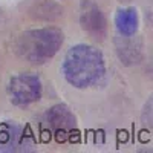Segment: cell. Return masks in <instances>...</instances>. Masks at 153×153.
Returning <instances> with one entry per match:
<instances>
[{
  "label": "cell",
  "mask_w": 153,
  "mask_h": 153,
  "mask_svg": "<svg viewBox=\"0 0 153 153\" xmlns=\"http://www.w3.org/2000/svg\"><path fill=\"white\" fill-rule=\"evenodd\" d=\"M138 23V12L135 8H121L115 16V25L121 35H135Z\"/></svg>",
  "instance_id": "52a82bcc"
},
{
  "label": "cell",
  "mask_w": 153,
  "mask_h": 153,
  "mask_svg": "<svg viewBox=\"0 0 153 153\" xmlns=\"http://www.w3.org/2000/svg\"><path fill=\"white\" fill-rule=\"evenodd\" d=\"M45 124L49 130H52L58 136V139H65L75 130L76 120L69 107H66L65 104H57L46 112Z\"/></svg>",
  "instance_id": "5b68a950"
},
{
  "label": "cell",
  "mask_w": 153,
  "mask_h": 153,
  "mask_svg": "<svg viewBox=\"0 0 153 153\" xmlns=\"http://www.w3.org/2000/svg\"><path fill=\"white\" fill-rule=\"evenodd\" d=\"M26 139L25 130L14 123H3L0 126V149L6 152L25 150Z\"/></svg>",
  "instance_id": "8992f818"
},
{
  "label": "cell",
  "mask_w": 153,
  "mask_h": 153,
  "mask_svg": "<svg viewBox=\"0 0 153 153\" xmlns=\"http://www.w3.org/2000/svg\"><path fill=\"white\" fill-rule=\"evenodd\" d=\"M63 75L75 89H87L104 76L106 63L101 51L91 45L72 46L63 60Z\"/></svg>",
  "instance_id": "6da1fadb"
},
{
  "label": "cell",
  "mask_w": 153,
  "mask_h": 153,
  "mask_svg": "<svg viewBox=\"0 0 153 153\" xmlns=\"http://www.w3.org/2000/svg\"><path fill=\"white\" fill-rule=\"evenodd\" d=\"M80 25L84 32H87L95 40H104L107 35V20L104 12L94 2L84 0L80 9Z\"/></svg>",
  "instance_id": "277c9868"
},
{
  "label": "cell",
  "mask_w": 153,
  "mask_h": 153,
  "mask_svg": "<svg viewBox=\"0 0 153 153\" xmlns=\"http://www.w3.org/2000/svg\"><path fill=\"white\" fill-rule=\"evenodd\" d=\"M6 92L9 97V101L14 106L25 107L29 106L42 98L43 86L38 75L31 72H22L14 75L8 83Z\"/></svg>",
  "instance_id": "3957f363"
},
{
  "label": "cell",
  "mask_w": 153,
  "mask_h": 153,
  "mask_svg": "<svg viewBox=\"0 0 153 153\" xmlns=\"http://www.w3.org/2000/svg\"><path fill=\"white\" fill-rule=\"evenodd\" d=\"M130 35H121V43L117 42V51L120 54V58L124 63H138L141 57V49L138 45H135L133 40H129Z\"/></svg>",
  "instance_id": "ba28073f"
},
{
  "label": "cell",
  "mask_w": 153,
  "mask_h": 153,
  "mask_svg": "<svg viewBox=\"0 0 153 153\" xmlns=\"http://www.w3.org/2000/svg\"><path fill=\"white\" fill-rule=\"evenodd\" d=\"M63 40V32L55 28L29 29L17 37L14 51L20 58L32 65H43L60 51Z\"/></svg>",
  "instance_id": "7a4b0ae2"
}]
</instances>
